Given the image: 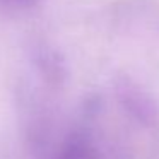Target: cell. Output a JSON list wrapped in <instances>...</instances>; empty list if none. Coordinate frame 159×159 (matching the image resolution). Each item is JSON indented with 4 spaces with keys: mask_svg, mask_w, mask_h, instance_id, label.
Here are the masks:
<instances>
[{
    "mask_svg": "<svg viewBox=\"0 0 159 159\" xmlns=\"http://www.w3.org/2000/svg\"><path fill=\"white\" fill-rule=\"evenodd\" d=\"M121 98H123V103L127 104V108L130 110V113H134L145 125H154L159 121L157 104L147 96V93L139 89L137 86H134V84L123 86L121 87Z\"/></svg>",
    "mask_w": 159,
    "mask_h": 159,
    "instance_id": "cell-1",
    "label": "cell"
},
{
    "mask_svg": "<svg viewBox=\"0 0 159 159\" xmlns=\"http://www.w3.org/2000/svg\"><path fill=\"white\" fill-rule=\"evenodd\" d=\"M52 159H101V154L87 135L72 134L60 144Z\"/></svg>",
    "mask_w": 159,
    "mask_h": 159,
    "instance_id": "cell-2",
    "label": "cell"
},
{
    "mask_svg": "<svg viewBox=\"0 0 159 159\" xmlns=\"http://www.w3.org/2000/svg\"><path fill=\"white\" fill-rule=\"evenodd\" d=\"M34 0H0L2 5H7V7H24V5L33 4Z\"/></svg>",
    "mask_w": 159,
    "mask_h": 159,
    "instance_id": "cell-3",
    "label": "cell"
}]
</instances>
